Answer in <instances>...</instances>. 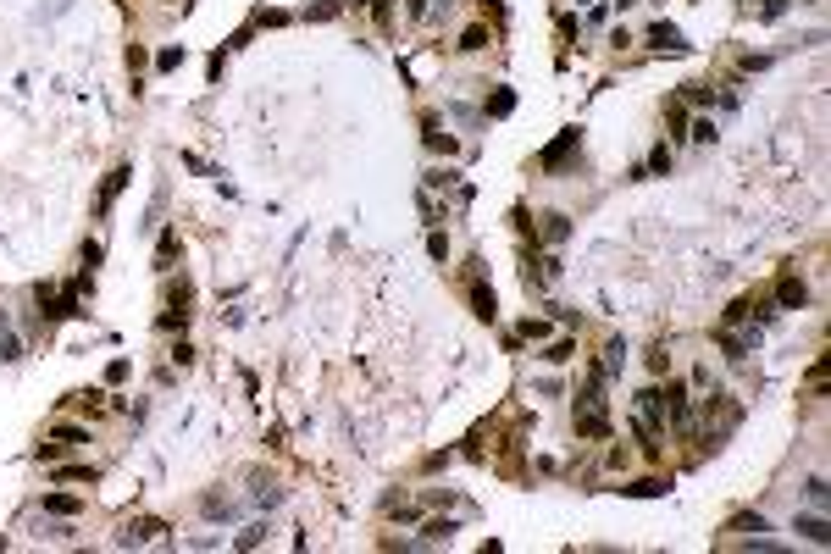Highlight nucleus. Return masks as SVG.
I'll return each mask as SVG.
<instances>
[{"mask_svg": "<svg viewBox=\"0 0 831 554\" xmlns=\"http://www.w3.org/2000/svg\"><path fill=\"white\" fill-rule=\"evenodd\" d=\"M571 145H577V133H565V139H560V145H554V150L543 156V166H560V161L571 156Z\"/></svg>", "mask_w": 831, "mask_h": 554, "instance_id": "nucleus-9", "label": "nucleus"}, {"mask_svg": "<svg viewBox=\"0 0 831 554\" xmlns=\"http://www.w3.org/2000/svg\"><path fill=\"white\" fill-rule=\"evenodd\" d=\"M62 482H94V466H67V472H56Z\"/></svg>", "mask_w": 831, "mask_h": 554, "instance_id": "nucleus-14", "label": "nucleus"}, {"mask_svg": "<svg viewBox=\"0 0 831 554\" xmlns=\"http://www.w3.org/2000/svg\"><path fill=\"white\" fill-rule=\"evenodd\" d=\"M155 532H161V521H133V527H128V544H145Z\"/></svg>", "mask_w": 831, "mask_h": 554, "instance_id": "nucleus-8", "label": "nucleus"}, {"mask_svg": "<svg viewBox=\"0 0 831 554\" xmlns=\"http://www.w3.org/2000/svg\"><path fill=\"white\" fill-rule=\"evenodd\" d=\"M449 532H454V521H427V527H421L427 544H438V538H449Z\"/></svg>", "mask_w": 831, "mask_h": 554, "instance_id": "nucleus-12", "label": "nucleus"}, {"mask_svg": "<svg viewBox=\"0 0 831 554\" xmlns=\"http://www.w3.org/2000/svg\"><path fill=\"white\" fill-rule=\"evenodd\" d=\"M482 45H488V28H465L460 34V50H482Z\"/></svg>", "mask_w": 831, "mask_h": 554, "instance_id": "nucleus-10", "label": "nucleus"}, {"mask_svg": "<svg viewBox=\"0 0 831 554\" xmlns=\"http://www.w3.org/2000/svg\"><path fill=\"white\" fill-rule=\"evenodd\" d=\"M649 45H654V50H681V34L660 22V28H649Z\"/></svg>", "mask_w": 831, "mask_h": 554, "instance_id": "nucleus-3", "label": "nucleus"}, {"mask_svg": "<svg viewBox=\"0 0 831 554\" xmlns=\"http://www.w3.org/2000/svg\"><path fill=\"white\" fill-rule=\"evenodd\" d=\"M637 416L660 432V427H665V394H660V388H643V394H637Z\"/></svg>", "mask_w": 831, "mask_h": 554, "instance_id": "nucleus-1", "label": "nucleus"}, {"mask_svg": "<svg viewBox=\"0 0 831 554\" xmlns=\"http://www.w3.org/2000/svg\"><path fill=\"white\" fill-rule=\"evenodd\" d=\"M172 249H178V238L161 233V249H155V266H161V272H172Z\"/></svg>", "mask_w": 831, "mask_h": 554, "instance_id": "nucleus-7", "label": "nucleus"}, {"mask_svg": "<svg viewBox=\"0 0 831 554\" xmlns=\"http://www.w3.org/2000/svg\"><path fill=\"white\" fill-rule=\"evenodd\" d=\"M427 145H433V150H444V156H454V139L438 128V122H427Z\"/></svg>", "mask_w": 831, "mask_h": 554, "instance_id": "nucleus-5", "label": "nucleus"}, {"mask_svg": "<svg viewBox=\"0 0 831 554\" xmlns=\"http://www.w3.org/2000/svg\"><path fill=\"white\" fill-rule=\"evenodd\" d=\"M56 444L73 449V444H89V432H83V427H56Z\"/></svg>", "mask_w": 831, "mask_h": 554, "instance_id": "nucleus-13", "label": "nucleus"}, {"mask_svg": "<svg viewBox=\"0 0 831 554\" xmlns=\"http://www.w3.org/2000/svg\"><path fill=\"white\" fill-rule=\"evenodd\" d=\"M793 532H804V538H809V544H821V549L831 544V527H826V516H793Z\"/></svg>", "mask_w": 831, "mask_h": 554, "instance_id": "nucleus-2", "label": "nucleus"}, {"mask_svg": "<svg viewBox=\"0 0 831 554\" xmlns=\"http://www.w3.org/2000/svg\"><path fill=\"white\" fill-rule=\"evenodd\" d=\"M693 139H698V145H709V139H715V122H709V117H698V122H693Z\"/></svg>", "mask_w": 831, "mask_h": 554, "instance_id": "nucleus-15", "label": "nucleus"}, {"mask_svg": "<svg viewBox=\"0 0 831 554\" xmlns=\"http://www.w3.org/2000/svg\"><path fill=\"white\" fill-rule=\"evenodd\" d=\"M471 305H477V316H488V321H493V294H488V289H482V283H477V289H471Z\"/></svg>", "mask_w": 831, "mask_h": 554, "instance_id": "nucleus-6", "label": "nucleus"}, {"mask_svg": "<svg viewBox=\"0 0 831 554\" xmlns=\"http://www.w3.org/2000/svg\"><path fill=\"white\" fill-rule=\"evenodd\" d=\"M776 300H781V305H804V277H781Z\"/></svg>", "mask_w": 831, "mask_h": 554, "instance_id": "nucleus-4", "label": "nucleus"}, {"mask_svg": "<svg viewBox=\"0 0 831 554\" xmlns=\"http://www.w3.org/2000/svg\"><path fill=\"white\" fill-rule=\"evenodd\" d=\"M45 510H56V516H73L78 499H67V493H50V499H45Z\"/></svg>", "mask_w": 831, "mask_h": 554, "instance_id": "nucleus-11", "label": "nucleus"}, {"mask_svg": "<svg viewBox=\"0 0 831 554\" xmlns=\"http://www.w3.org/2000/svg\"><path fill=\"white\" fill-rule=\"evenodd\" d=\"M178 61H183V50H161V56H155V67H161V73H172Z\"/></svg>", "mask_w": 831, "mask_h": 554, "instance_id": "nucleus-16", "label": "nucleus"}, {"mask_svg": "<svg viewBox=\"0 0 831 554\" xmlns=\"http://www.w3.org/2000/svg\"><path fill=\"white\" fill-rule=\"evenodd\" d=\"M0 549H6V538H0Z\"/></svg>", "mask_w": 831, "mask_h": 554, "instance_id": "nucleus-17", "label": "nucleus"}]
</instances>
